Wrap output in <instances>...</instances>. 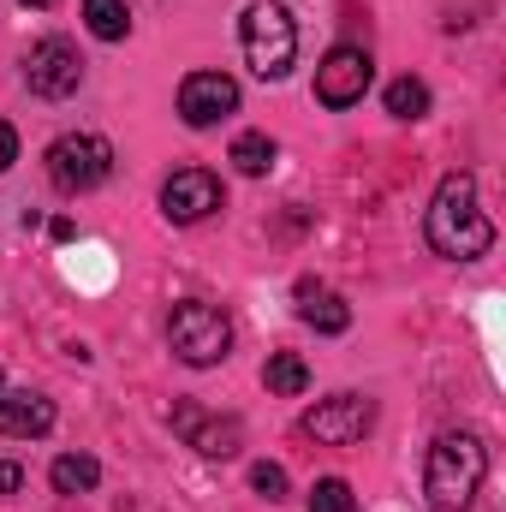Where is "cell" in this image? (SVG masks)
Returning a JSON list of instances; mask_svg holds the SVG:
<instances>
[{"label":"cell","mask_w":506,"mask_h":512,"mask_svg":"<svg viewBox=\"0 0 506 512\" xmlns=\"http://www.w3.org/2000/svg\"><path fill=\"white\" fill-rule=\"evenodd\" d=\"M48 179H54V191H66V197H84V191H96V185H108V173H114V143L108 137H96V131H66V137H54L48 143Z\"/></svg>","instance_id":"5b68a950"},{"label":"cell","mask_w":506,"mask_h":512,"mask_svg":"<svg viewBox=\"0 0 506 512\" xmlns=\"http://www.w3.org/2000/svg\"><path fill=\"white\" fill-rule=\"evenodd\" d=\"M298 429L310 441H322V447H352V441H364L376 429V399L370 393H334V399L310 405Z\"/></svg>","instance_id":"8992f818"},{"label":"cell","mask_w":506,"mask_h":512,"mask_svg":"<svg viewBox=\"0 0 506 512\" xmlns=\"http://www.w3.org/2000/svg\"><path fill=\"white\" fill-rule=\"evenodd\" d=\"M0 387H6V382H0Z\"/></svg>","instance_id":"d4e9b609"},{"label":"cell","mask_w":506,"mask_h":512,"mask_svg":"<svg viewBox=\"0 0 506 512\" xmlns=\"http://www.w3.org/2000/svg\"><path fill=\"white\" fill-rule=\"evenodd\" d=\"M298 316H304L316 334H346V328H352V304H346L340 292L316 286V280H298Z\"/></svg>","instance_id":"4fadbf2b"},{"label":"cell","mask_w":506,"mask_h":512,"mask_svg":"<svg viewBox=\"0 0 506 512\" xmlns=\"http://www.w3.org/2000/svg\"><path fill=\"white\" fill-rule=\"evenodd\" d=\"M310 512H358V501H352V489H346L340 477H322V483L310 489Z\"/></svg>","instance_id":"d6986e66"},{"label":"cell","mask_w":506,"mask_h":512,"mask_svg":"<svg viewBox=\"0 0 506 512\" xmlns=\"http://www.w3.org/2000/svg\"><path fill=\"white\" fill-rule=\"evenodd\" d=\"M483 477H489V447H483V435L447 429V435H435V447H429V459H423V501H429V512H471Z\"/></svg>","instance_id":"7a4b0ae2"},{"label":"cell","mask_w":506,"mask_h":512,"mask_svg":"<svg viewBox=\"0 0 506 512\" xmlns=\"http://www.w3.org/2000/svg\"><path fill=\"white\" fill-rule=\"evenodd\" d=\"M18 6H54V0H18Z\"/></svg>","instance_id":"cb8c5ba5"},{"label":"cell","mask_w":506,"mask_h":512,"mask_svg":"<svg viewBox=\"0 0 506 512\" xmlns=\"http://www.w3.org/2000/svg\"><path fill=\"white\" fill-rule=\"evenodd\" d=\"M262 382H268V393H304L310 387V370H304L298 352H274L268 370H262Z\"/></svg>","instance_id":"ac0fdd59"},{"label":"cell","mask_w":506,"mask_h":512,"mask_svg":"<svg viewBox=\"0 0 506 512\" xmlns=\"http://www.w3.org/2000/svg\"><path fill=\"white\" fill-rule=\"evenodd\" d=\"M227 114H239V84L227 72H191L179 84V120L191 131H209L221 126Z\"/></svg>","instance_id":"8fae6325"},{"label":"cell","mask_w":506,"mask_h":512,"mask_svg":"<svg viewBox=\"0 0 506 512\" xmlns=\"http://www.w3.org/2000/svg\"><path fill=\"white\" fill-rule=\"evenodd\" d=\"M12 489H24V471L6 459V465H0V495H12Z\"/></svg>","instance_id":"7402d4cb"},{"label":"cell","mask_w":506,"mask_h":512,"mask_svg":"<svg viewBox=\"0 0 506 512\" xmlns=\"http://www.w3.org/2000/svg\"><path fill=\"white\" fill-rule=\"evenodd\" d=\"M387 114L393 120H423L429 114V84L423 78H393L387 84Z\"/></svg>","instance_id":"e0dca14e"},{"label":"cell","mask_w":506,"mask_h":512,"mask_svg":"<svg viewBox=\"0 0 506 512\" xmlns=\"http://www.w3.org/2000/svg\"><path fill=\"white\" fill-rule=\"evenodd\" d=\"M173 435L185 447H197L203 459H233L245 447V423L239 417H215L197 399H173Z\"/></svg>","instance_id":"9c48e42d"},{"label":"cell","mask_w":506,"mask_h":512,"mask_svg":"<svg viewBox=\"0 0 506 512\" xmlns=\"http://www.w3.org/2000/svg\"><path fill=\"white\" fill-rule=\"evenodd\" d=\"M370 78H376L370 48L340 42V48H328V60L316 66V102H322V108H352V102H364Z\"/></svg>","instance_id":"ba28073f"},{"label":"cell","mask_w":506,"mask_h":512,"mask_svg":"<svg viewBox=\"0 0 506 512\" xmlns=\"http://www.w3.org/2000/svg\"><path fill=\"white\" fill-rule=\"evenodd\" d=\"M251 489L262 495V501H286V471H280V465H256Z\"/></svg>","instance_id":"ffe728a7"},{"label":"cell","mask_w":506,"mask_h":512,"mask_svg":"<svg viewBox=\"0 0 506 512\" xmlns=\"http://www.w3.org/2000/svg\"><path fill=\"white\" fill-rule=\"evenodd\" d=\"M239 48H245V66H251L262 84H280L298 60V24L280 0H256L251 12L239 18Z\"/></svg>","instance_id":"3957f363"},{"label":"cell","mask_w":506,"mask_h":512,"mask_svg":"<svg viewBox=\"0 0 506 512\" xmlns=\"http://www.w3.org/2000/svg\"><path fill=\"white\" fill-rule=\"evenodd\" d=\"M48 233H54V239H60V245H66V239H78V227H72V221H66V215H60V221H48Z\"/></svg>","instance_id":"603a6c76"},{"label":"cell","mask_w":506,"mask_h":512,"mask_svg":"<svg viewBox=\"0 0 506 512\" xmlns=\"http://www.w3.org/2000/svg\"><path fill=\"white\" fill-rule=\"evenodd\" d=\"M48 429H54V399H42V393H0V435L36 441Z\"/></svg>","instance_id":"7c38bea8"},{"label":"cell","mask_w":506,"mask_h":512,"mask_svg":"<svg viewBox=\"0 0 506 512\" xmlns=\"http://www.w3.org/2000/svg\"><path fill=\"white\" fill-rule=\"evenodd\" d=\"M84 24L96 42H126L131 36V12L126 0H84Z\"/></svg>","instance_id":"9a60e30c"},{"label":"cell","mask_w":506,"mask_h":512,"mask_svg":"<svg viewBox=\"0 0 506 512\" xmlns=\"http://www.w3.org/2000/svg\"><path fill=\"white\" fill-rule=\"evenodd\" d=\"M48 483H54V495H90L102 483V465L90 453H60L54 471H48Z\"/></svg>","instance_id":"5bb4252c"},{"label":"cell","mask_w":506,"mask_h":512,"mask_svg":"<svg viewBox=\"0 0 506 512\" xmlns=\"http://www.w3.org/2000/svg\"><path fill=\"white\" fill-rule=\"evenodd\" d=\"M24 84H30V96H42V102H66V96L84 84V54H78L66 36H42V42L24 54Z\"/></svg>","instance_id":"52a82bcc"},{"label":"cell","mask_w":506,"mask_h":512,"mask_svg":"<svg viewBox=\"0 0 506 512\" xmlns=\"http://www.w3.org/2000/svg\"><path fill=\"white\" fill-rule=\"evenodd\" d=\"M423 239H429V251L447 256V262H477V256H489L495 221L477 209V179H471V173H447V179H441V191H435V203H429V215H423Z\"/></svg>","instance_id":"6da1fadb"},{"label":"cell","mask_w":506,"mask_h":512,"mask_svg":"<svg viewBox=\"0 0 506 512\" xmlns=\"http://www.w3.org/2000/svg\"><path fill=\"white\" fill-rule=\"evenodd\" d=\"M274 155H280V149H274L268 131H245V137H233V167H239L245 179H262V173L274 167Z\"/></svg>","instance_id":"2e32d148"},{"label":"cell","mask_w":506,"mask_h":512,"mask_svg":"<svg viewBox=\"0 0 506 512\" xmlns=\"http://www.w3.org/2000/svg\"><path fill=\"white\" fill-rule=\"evenodd\" d=\"M167 346H173L179 364H191V370H215V364L233 352V322H227L221 304H209V298H185V304H173V316H167Z\"/></svg>","instance_id":"277c9868"},{"label":"cell","mask_w":506,"mask_h":512,"mask_svg":"<svg viewBox=\"0 0 506 512\" xmlns=\"http://www.w3.org/2000/svg\"><path fill=\"white\" fill-rule=\"evenodd\" d=\"M12 161H18V131L6 126V120H0V173H6Z\"/></svg>","instance_id":"44dd1931"},{"label":"cell","mask_w":506,"mask_h":512,"mask_svg":"<svg viewBox=\"0 0 506 512\" xmlns=\"http://www.w3.org/2000/svg\"><path fill=\"white\" fill-rule=\"evenodd\" d=\"M221 203H227V191H221V179L203 173V167H179V173L161 185V215H167L173 227H197V221H209Z\"/></svg>","instance_id":"30bf717a"}]
</instances>
